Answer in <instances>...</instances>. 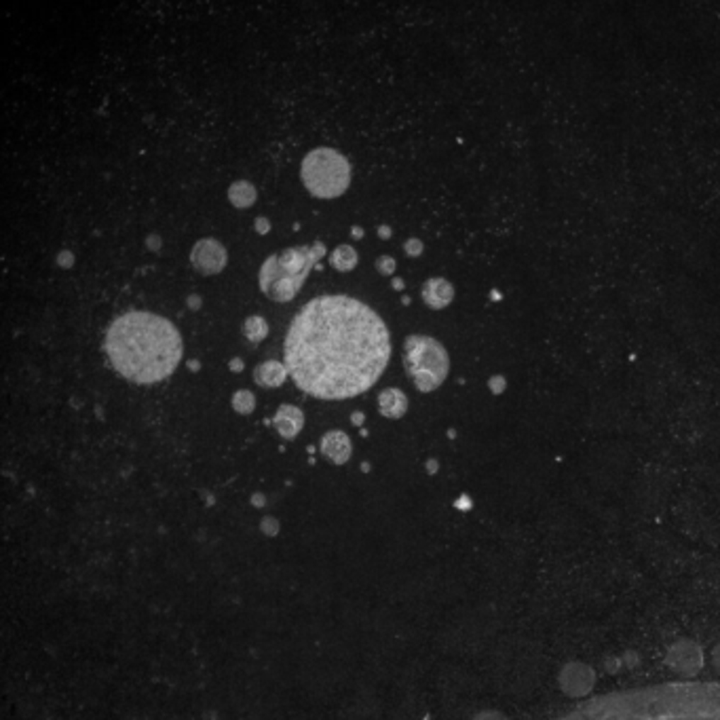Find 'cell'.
I'll use <instances>...</instances> for the list:
<instances>
[{
	"instance_id": "obj_12",
	"label": "cell",
	"mask_w": 720,
	"mask_h": 720,
	"mask_svg": "<svg viewBox=\"0 0 720 720\" xmlns=\"http://www.w3.org/2000/svg\"><path fill=\"white\" fill-rule=\"evenodd\" d=\"M254 376H256V383L262 387H279L288 376V368L277 361H267L256 368Z\"/></svg>"
},
{
	"instance_id": "obj_10",
	"label": "cell",
	"mask_w": 720,
	"mask_h": 720,
	"mask_svg": "<svg viewBox=\"0 0 720 720\" xmlns=\"http://www.w3.org/2000/svg\"><path fill=\"white\" fill-rule=\"evenodd\" d=\"M423 300L431 308H443L452 300V286L443 279H429L423 286Z\"/></svg>"
},
{
	"instance_id": "obj_8",
	"label": "cell",
	"mask_w": 720,
	"mask_h": 720,
	"mask_svg": "<svg viewBox=\"0 0 720 720\" xmlns=\"http://www.w3.org/2000/svg\"><path fill=\"white\" fill-rule=\"evenodd\" d=\"M321 452L332 460V463H347L351 454V441L342 431H330L321 439Z\"/></svg>"
},
{
	"instance_id": "obj_19",
	"label": "cell",
	"mask_w": 720,
	"mask_h": 720,
	"mask_svg": "<svg viewBox=\"0 0 720 720\" xmlns=\"http://www.w3.org/2000/svg\"><path fill=\"white\" fill-rule=\"evenodd\" d=\"M389 235H391V231H389L387 226H383V228H381V237H389Z\"/></svg>"
},
{
	"instance_id": "obj_18",
	"label": "cell",
	"mask_w": 720,
	"mask_h": 720,
	"mask_svg": "<svg viewBox=\"0 0 720 720\" xmlns=\"http://www.w3.org/2000/svg\"><path fill=\"white\" fill-rule=\"evenodd\" d=\"M406 252H408V254H412V256H417V254H421V252H423V243H421V241H417V239H410V241L406 243Z\"/></svg>"
},
{
	"instance_id": "obj_3",
	"label": "cell",
	"mask_w": 720,
	"mask_h": 720,
	"mask_svg": "<svg viewBox=\"0 0 720 720\" xmlns=\"http://www.w3.org/2000/svg\"><path fill=\"white\" fill-rule=\"evenodd\" d=\"M562 720H720V685H663L615 693Z\"/></svg>"
},
{
	"instance_id": "obj_15",
	"label": "cell",
	"mask_w": 720,
	"mask_h": 720,
	"mask_svg": "<svg viewBox=\"0 0 720 720\" xmlns=\"http://www.w3.org/2000/svg\"><path fill=\"white\" fill-rule=\"evenodd\" d=\"M267 330L269 327H267V321L262 317H250L243 325V332H245L248 340H252V342L262 340L267 336Z\"/></svg>"
},
{
	"instance_id": "obj_5",
	"label": "cell",
	"mask_w": 720,
	"mask_h": 720,
	"mask_svg": "<svg viewBox=\"0 0 720 720\" xmlns=\"http://www.w3.org/2000/svg\"><path fill=\"white\" fill-rule=\"evenodd\" d=\"M404 364L421 391L437 389L448 374V355L429 336H410L404 344Z\"/></svg>"
},
{
	"instance_id": "obj_9",
	"label": "cell",
	"mask_w": 720,
	"mask_h": 720,
	"mask_svg": "<svg viewBox=\"0 0 720 720\" xmlns=\"http://www.w3.org/2000/svg\"><path fill=\"white\" fill-rule=\"evenodd\" d=\"M302 423H304V417L294 406H281L279 412L275 414V427L284 437H296L298 431L302 429Z\"/></svg>"
},
{
	"instance_id": "obj_2",
	"label": "cell",
	"mask_w": 720,
	"mask_h": 720,
	"mask_svg": "<svg viewBox=\"0 0 720 720\" xmlns=\"http://www.w3.org/2000/svg\"><path fill=\"white\" fill-rule=\"evenodd\" d=\"M106 353L125 378L152 385L167 378L182 359V338L171 321L146 310H134L112 321Z\"/></svg>"
},
{
	"instance_id": "obj_6",
	"label": "cell",
	"mask_w": 720,
	"mask_h": 720,
	"mask_svg": "<svg viewBox=\"0 0 720 720\" xmlns=\"http://www.w3.org/2000/svg\"><path fill=\"white\" fill-rule=\"evenodd\" d=\"M323 254H325L323 243H315L313 248H291L281 252L279 256H271L260 271V288L271 286L279 277H288L296 279L298 284H304L313 265Z\"/></svg>"
},
{
	"instance_id": "obj_17",
	"label": "cell",
	"mask_w": 720,
	"mask_h": 720,
	"mask_svg": "<svg viewBox=\"0 0 720 720\" xmlns=\"http://www.w3.org/2000/svg\"><path fill=\"white\" fill-rule=\"evenodd\" d=\"M376 269H378L381 275H391L395 271V260L389 258V256H383V258L376 260Z\"/></svg>"
},
{
	"instance_id": "obj_11",
	"label": "cell",
	"mask_w": 720,
	"mask_h": 720,
	"mask_svg": "<svg viewBox=\"0 0 720 720\" xmlns=\"http://www.w3.org/2000/svg\"><path fill=\"white\" fill-rule=\"evenodd\" d=\"M378 404H381V412L389 419H400L406 408H408V400L402 391L397 389H387L381 393L378 397Z\"/></svg>"
},
{
	"instance_id": "obj_1",
	"label": "cell",
	"mask_w": 720,
	"mask_h": 720,
	"mask_svg": "<svg viewBox=\"0 0 720 720\" xmlns=\"http://www.w3.org/2000/svg\"><path fill=\"white\" fill-rule=\"evenodd\" d=\"M391 357L385 321L349 296H319L291 319L284 366L304 393L347 400L368 391Z\"/></svg>"
},
{
	"instance_id": "obj_13",
	"label": "cell",
	"mask_w": 720,
	"mask_h": 720,
	"mask_svg": "<svg viewBox=\"0 0 720 720\" xmlns=\"http://www.w3.org/2000/svg\"><path fill=\"white\" fill-rule=\"evenodd\" d=\"M228 197H231V203L237 205V207H250L254 201H256V188L248 182H235L231 188H228Z\"/></svg>"
},
{
	"instance_id": "obj_4",
	"label": "cell",
	"mask_w": 720,
	"mask_h": 720,
	"mask_svg": "<svg viewBox=\"0 0 720 720\" xmlns=\"http://www.w3.org/2000/svg\"><path fill=\"white\" fill-rule=\"evenodd\" d=\"M300 175L313 197L334 199L347 190L351 167L340 152L332 148H317L304 156Z\"/></svg>"
},
{
	"instance_id": "obj_7",
	"label": "cell",
	"mask_w": 720,
	"mask_h": 720,
	"mask_svg": "<svg viewBox=\"0 0 720 720\" xmlns=\"http://www.w3.org/2000/svg\"><path fill=\"white\" fill-rule=\"evenodd\" d=\"M190 262L203 275L220 273L226 265V250L214 239H203L192 248Z\"/></svg>"
},
{
	"instance_id": "obj_14",
	"label": "cell",
	"mask_w": 720,
	"mask_h": 720,
	"mask_svg": "<svg viewBox=\"0 0 720 720\" xmlns=\"http://www.w3.org/2000/svg\"><path fill=\"white\" fill-rule=\"evenodd\" d=\"M330 262L338 271H351L357 265V252L353 248H349V245H340L330 256Z\"/></svg>"
},
{
	"instance_id": "obj_16",
	"label": "cell",
	"mask_w": 720,
	"mask_h": 720,
	"mask_svg": "<svg viewBox=\"0 0 720 720\" xmlns=\"http://www.w3.org/2000/svg\"><path fill=\"white\" fill-rule=\"evenodd\" d=\"M254 395L250 393V391H239L235 397H233V406H235V410H239V412H243V414H248V412H252L254 410Z\"/></svg>"
}]
</instances>
